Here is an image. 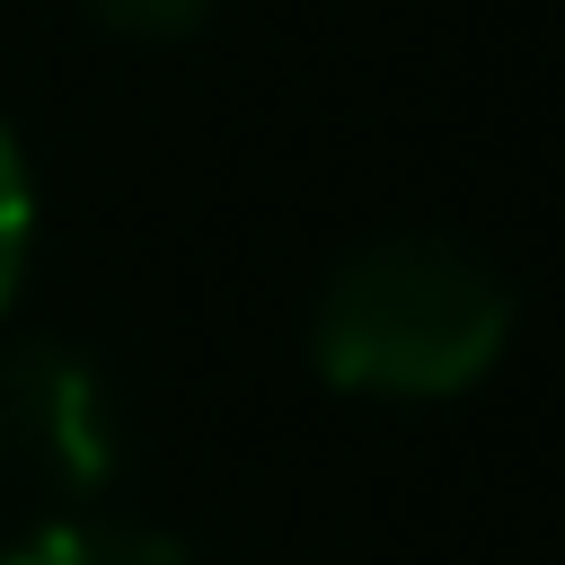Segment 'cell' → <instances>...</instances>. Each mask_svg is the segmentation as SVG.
Segmentation results:
<instances>
[{
    "instance_id": "cell-1",
    "label": "cell",
    "mask_w": 565,
    "mask_h": 565,
    "mask_svg": "<svg viewBox=\"0 0 565 565\" xmlns=\"http://www.w3.org/2000/svg\"><path fill=\"white\" fill-rule=\"evenodd\" d=\"M512 344V282L494 256L441 230L353 247L309 300V362L344 397H459Z\"/></svg>"
},
{
    "instance_id": "cell-2",
    "label": "cell",
    "mask_w": 565,
    "mask_h": 565,
    "mask_svg": "<svg viewBox=\"0 0 565 565\" xmlns=\"http://www.w3.org/2000/svg\"><path fill=\"white\" fill-rule=\"evenodd\" d=\"M0 441L18 450V468L44 494L97 503L124 477V397H115L106 362L62 335L9 344L0 353Z\"/></svg>"
},
{
    "instance_id": "cell-3",
    "label": "cell",
    "mask_w": 565,
    "mask_h": 565,
    "mask_svg": "<svg viewBox=\"0 0 565 565\" xmlns=\"http://www.w3.org/2000/svg\"><path fill=\"white\" fill-rule=\"evenodd\" d=\"M0 565H185V547L150 521H53L18 539Z\"/></svg>"
},
{
    "instance_id": "cell-4",
    "label": "cell",
    "mask_w": 565,
    "mask_h": 565,
    "mask_svg": "<svg viewBox=\"0 0 565 565\" xmlns=\"http://www.w3.org/2000/svg\"><path fill=\"white\" fill-rule=\"evenodd\" d=\"M26 256H35V177H26V150H18V132L0 124V309L18 300V282H26Z\"/></svg>"
},
{
    "instance_id": "cell-5",
    "label": "cell",
    "mask_w": 565,
    "mask_h": 565,
    "mask_svg": "<svg viewBox=\"0 0 565 565\" xmlns=\"http://www.w3.org/2000/svg\"><path fill=\"white\" fill-rule=\"evenodd\" d=\"M97 26L115 35H141V44H168V35H194L212 18V0H79Z\"/></svg>"
}]
</instances>
